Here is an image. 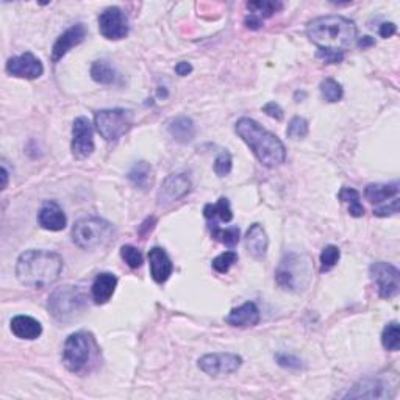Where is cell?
Here are the masks:
<instances>
[{
	"label": "cell",
	"mask_w": 400,
	"mask_h": 400,
	"mask_svg": "<svg viewBox=\"0 0 400 400\" xmlns=\"http://www.w3.org/2000/svg\"><path fill=\"white\" fill-rule=\"evenodd\" d=\"M63 263V258L55 252L36 249L25 251L20 253L16 261V277L25 286H51L60 279Z\"/></svg>",
	"instance_id": "cell-1"
},
{
	"label": "cell",
	"mask_w": 400,
	"mask_h": 400,
	"mask_svg": "<svg viewBox=\"0 0 400 400\" xmlns=\"http://www.w3.org/2000/svg\"><path fill=\"white\" fill-rule=\"evenodd\" d=\"M238 136L251 147L257 160L266 168H277L286 160L284 142L251 117H241L234 126Z\"/></svg>",
	"instance_id": "cell-2"
},
{
	"label": "cell",
	"mask_w": 400,
	"mask_h": 400,
	"mask_svg": "<svg viewBox=\"0 0 400 400\" xmlns=\"http://www.w3.org/2000/svg\"><path fill=\"white\" fill-rule=\"evenodd\" d=\"M307 36L324 51L346 52L356 39V25L344 16L330 15L309 20Z\"/></svg>",
	"instance_id": "cell-3"
},
{
	"label": "cell",
	"mask_w": 400,
	"mask_h": 400,
	"mask_svg": "<svg viewBox=\"0 0 400 400\" xmlns=\"http://www.w3.org/2000/svg\"><path fill=\"white\" fill-rule=\"evenodd\" d=\"M313 280V261L305 253L289 252L275 269V281L289 293H303Z\"/></svg>",
	"instance_id": "cell-4"
},
{
	"label": "cell",
	"mask_w": 400,
	"mask_h": 400,
	"mask_svg": "<svg viewBox=\"0 0 400 400\" xmlns=\"http://www.w3.org/2000/svg\"><path fill=\"white\" fill-rule=\"evenodd\" d=\"M114 229L102 218H84L72 227L74 244L84 251H94L109 243Z\"/></svg>",
	"instance_id": "cell-5"
},
{
	"label": "cell",
	"mask_w": 400,
	"mask_h": 400,
	"mask_svg": "<svg viewBox=\"0 0 400 400\" xmlns=\"http://www.w3.org/2000/svg\"><path fill=\"white\" fill-rule=\"evenodd\" d=\"M51 314L58 322H69L86 308V299L77 286H61L55 289L47 303Z\"/></svg>",
	"instance_id": "cell-6"
},
{
	"label": "cell",
	"mask_w": 400,
	"mask_h": 400,
	"mask_svg": "<svg viewBox=\"0 0 400 400\" xmlns=\"http://www.w3.org/2000/svg\"><path fill=\"white\" fill-rule=\"evenodd\" d=\"M94 124L99 135L105 141H117L133 126V112L124 108L100 109L94 116Z\"/></svg>",
	"instance_id": "cell-7"
},
{
	"label": "cell",
	"mask_w": 400,
	"mask_h": 400,
	"mask_svg": "<svg viewBox=\"0 0 400 400\" xmlns=\"http://www.w3.org/2000/svg\"><path fill=\"white\" fill-rule=\"evenodd\" d=\"M91 358V338L85 332H77L67 336L63 349V364L67 371L81 372Z\"/></svg>",
	"instance_id": "cell-8"
},
{
	"label": "cell",
	"mask_w": 400,
	"mask_h": 400,
	"mask_svg": "<svg viewBox=\"0 0 400 400\" xmlns=\"http://www.w3.org/2000/svg\"><path fill=\"white\" fill-rule=\"evenodd\" d=\"M369 275L382 299L397 298L400 293V272L394 265L377 261L369 267Z\"/></svg>",
	"instance_id": "cell-9"
},
{
	"label": "cell",
	"mask_w": 400,
	"mask_h": 400,
	"mask_svg": "<svg viewBox=\"0 0 400 400\" xmlns=\"http://www.w3.org/2000/svg\"><path fill=\"white\" fill-rule=\"evenodd\" d=\"M99 30L109 41L124 39L128 34V19L119 6H108L99 16Z\"/></svg>",
	"instance_id": "cell-10"
},
{
	"label": "cell",
	"mask_w": 400,
	"mask_h": 400,
	"mask_svg": "<svg viewBox=\"0 0 400 400\" xmlns=\"http://www.w3.org/2000/svg\"><path fill=\"white\" fill-rule=\"evenodd\" d=\"M72 155L77 160H85L94 152V133L93 126L88 117L80 116L72 124Z\"/></svg>",
	"instance_id": "cell-11"
},
{
	"label": "cell",
	"mask_w": 400,
	"mask_h": 400,
	"mask_svg": "<svg viewBox=\"0 0 400 400\" xmlns=\"http://www.w3.org/2000/svg\"><path fill=\"white\" fill-rule=\"evenodd\" d=\"M241 364H243V358L234 354H208L204 355L199 360V369L205 372L206 375L218 377V375H229L236 372Z\"/></svg>",
	"instance_id": "cell-12"
},
{
	"label": "cell",
	"mask_w": 400,
	"mask_h": 400,
	"mask_svg": "<svg viewBox=\"0 0 400 400\" xmlns=\"http://www.w3.org/2000/svg\"><path fill=\"white\" fill-rule=\"evenodd\" d=\"M5 71L13 77L34 80L39 79L44 74V66L38 57H34L32 52H25L18 57H13L6 63Z\"/></svg>",
	"instance_id": "cell-13"
},
{
	"label": "cell",
	"mask_w": 400,
	"mask_h": 400,
	"mask_svg": "<svg viewBox=\"0 0 400 400\" xmlns=\"http://www.w3.org/2000/svg\"><path fill=\"white\" fill-rule=\"evenodd\" d=\"M191 191V180L185 174H171L161 183V188L158 191V205L166 206L183 199Z\"/></svg>",
	"instance_id": "cell-14"
},
{
	"label": "cell",
	"mask_w": 400,
	"mask_h": 400,
	"mask_svg": "<svg viewBox=\"0 0 400 400\" xmlns=\"http://www.w3.org/2000/svg\"><path fill=\"white\" fill-rule=\"evenodd\" d=\"M392 394L389 392V383L378 377H368L358 382L354 388L349 389L346 399H388Z\"/></svg>",
	"instance_id": "cell-15"
},
{
	"label": "cell",
	"mask_w": 400,
	"mask_h": 400,
	"mask_svg": "<svg viewBox=\"0 0 400 400\" xmlns=\"http://www.w3.org/2000/svg\"><path fill=\"white\" fill-rule=\"evenodd\" d=\"M86 27L84 24H75L71 29H67L61 36L55 41V44L52 47V61L53 63H58V61L65 57V55L72 49V47H77L81 44L86 38Z\"/></svg>",
	"instance_id": "cell-16"
},
{
	"label": "cell",
	"mask_w": 400,
	"mask_h": 400,
	"mask_svg": "<svg viewBox=\"0 0 400 400\" xmlns=\"http://www.w3.org/2000/svg\"><path fill=\"white\" fill-rule=\"evenodd\" d=\"M38 224L49 232H61L66 229L67 219L63 208L57 202L47 200L38 213Z\"/></svg>",
	"instance_id": "cell-17"
},
{
	"label": "cell",
	"mask_w": 400,
	"mask_h": 400,
	"mask_svg": "<svg viewBox=\"0 0 400 400\" xmlns=\"http://www.w3.org/2000/svg\"><path fill=\"white\" fill-rule=\"evenodd\" d=\"M149 265L152 279L160 285L168 281L172 271H174V265H172L169 255L161 247H154L149 251Z\"/></svg>",
	"instance_id": "cell-18"
},
{
	"label": "cell",
	"mask_w": 400,
	"mask_h": 400,
	"mask_svg": "<svg viewBox=\"0 0 400 400\" xmlns=\"http://www.w3.org/2000/svg\"><path fill=\"white\" fill-rule=\"evenodd\" d=\"M225 321L233 327H239V328L253 327L260 322V309L253 302H246L244 305L233 308L229 316L225 317Z\"/></svg>",
	"instance_id": "cell-19"
},
{
	"label": "cell",
	"mask_w": 400,
	"mask_h": 400,
	"mask_svg": "<svg viewBox=\"0 0 400 400\" xmlns=\"http://www.w3.org/2000/svg\"><path fill=\"white\" fill-rule=\"evenodd\" d=\"M246 249L249 252L253 258H265L269 246V238L266 234V230L263 229L261 224H252L249 227V230L246 233L244 238Z\"/></svg>",
	"instance_id": "cell-20"
},
{
	"label": "cell",
	"mask_w": 400,
	"mask_h": 400,
	"mask_svg": "<svg viewBox=\"0 0 400 400\" xmlns=\"http://www.w3.org/2000/svg\"><path fill=\"white\" fill-rule=\"evenodd\" d=\"M117 286V277L112 272H102L94 279L91 295L95 305H103L113 298Z\"/></svg>",
	"instance_id": "cell-21"
},
{
	"label": "cell",
	"mask_w": 400,
	"mask_h": 400,
	"mask_svg": "<svg viewBox=\"0 0 400 400\" xmlns=\"http://www.w3.org/2000/svg\"><path fill=\"white\" fill-rule=\"evenodd\" d=\"M11 332L13 335L18 336L19 340L33 341L43 333V326H41V322L34 319V317L20 314L11 319Z\"/></svg>",
	"instance_id": "cell-22"
},
{
	"label": "cell",
	"mask_w": 400,
	"mask_h": 400,
	"mask_svg": "<svg viewBox=\"0 0 400 400\" xmlns=\"http://www.w3.org/2000/svg\"><path fill=\"white\" fill-rule=\"evenodd\" d=\"M399 183H371L364 189V197H366L371 204L383 205L385 202L399 197Z\"/></svg>",
	"instance_id": "cell-23"
},
{
	"label": "cell",
	"mask_w": 400,
	"mask_h": 400,
	"mask_svg": "<svg viewBox=\"0 0 400 400\" xmlns=\"http://www.w3.org/2000/svg\"><path fill=\"white\" fill-rule=\"evenodd\" d=\"M168 132L177 142L188 144L196 136L194 121L188 116H178L168 124Z\"/></svg>",
	"instance_id": "cell-24"
},
{
	"label": "cell",
	"mask_w": 400,
	"mask_h": 400,
	"mask_svg": "<svg viewBox=\"0 0 400 400\" xmlns=\"http://www.w3.org/2000/svg\"><path fill=\"white\" fill-rule=\"evenodd\" d=\"M127 177L135 188L147 191L152 185V166L147 161H138L128 171Z\"/></svg>",
	"instance_id": "cell-25"
},
{
	"label": "cell",
	"mask_w": 400,
	"mask_h": 400,
	"mask_svg": "<svg viewBox=\"0 0 400 400\" xmlns=\"http://www.w3.org/2000/svg\"><path fill=\"white\" fill-rule=\"evenodd\" d=\"M208 229L213 239H216L220 244H225L227 247H230V249H233V247L239 243L241 232L239 227L236 225L229 227V229H220L216 220H208Z\"/></svg>",
	"instance_id": "cell-26"
},
{
	"label": "cell",
	"mask_w": 400,
	"mask_h": 400,
	"mask_svg": "<svg viewBox=\"0 0 400 400\" xmlns=\"http://www.w3.org/2000/svg\"><path fill=\"white\" fill-rule=\"evenodd\" d=\"M284 2H274V0H257V2L247 4V10L251 13L249 15L255 16L263 22L265 19L272 18L275 13L284 10Z\"/></svg>",
	"instance_id": "cell-27"
},
{
	"label": "cell",
	"mask_w": 400,
	"mask_h": 400,
	"mask_svg": "<svg viewBox=\"0 0 400 400\" xmlns=\"http://www.w3.org/2000/svg\"><path fill=\"white\" fill-rule=\"evenodd\" d=\"M204 216L206 220L220 219L222 222H230V220L233 219V213L230 208L229 199L220 197L215 205L206 204L205 208H204Z\"/></svg>",
	"instance_id": "cell-28"
},
{
	"label": "cell",
	"mask_w": 400,
	"mask_h": 400,
	"mask_svg": "<svg viewBox=\"0 0 400 400\" xmlns=\"http://www.w3.org/2000/svg\"><path fill=\"white\" fill-rule=\"evenodd\" d=\"M91 79L99 85H114L117 81V72L107 61H94L91 66Z\"/></svg>",
	"instance_id": "cell-29"
},
{
	"label": "cell",
	"mask_w": 400,
	"mask_h": 400,
	"mask_svg": "<svg viewBox=\"0 0 400 400\" xmlns=\"http://www.w3.org/2000/svg\"><path fill=\"white\" fill-rule=\"evenodd\" d=\"M338 199H340L342 204H346L349 206V215L350 216H354V218L364 216V206L361 204L360 192H358L356 189L344 186V188H341L340 194H338Z\"/></svg>",
	"instance_id": "cell-30"
},
{
	"label": "cell",
	"mask_w": 400,
	"mask_h": 400,
	"mask_svg": "<svg viewBox=\"0 0 400 400\" xmlns=\"http://www.w3.org/2000/svg\"><path fill=\"white\" fill-rule=\"evenodd\" d=\"M382 344L388 352H397L400 347V327L397 321L389 322L383 328L382 333Z\"/></svg>",
	"instance_id": "cell-31"
},
{
	"label": "cell",
	"mask_w": 400,
	"mask_h": 400,
	"mask_svg": "<svg viewBox=\"0 0 400 400\" xmlns=\"http://www.w3.org/2000/svg\"><path fill=\"white\" fill-rule=\"evenodd\" d=\"M321 94H322V98L326 99V102L335 103L342 99L344 91H342V86L338 84L336 80L326 79L321 84Z\"/></svg>",
	"instance_id": "cell-32"
},
{
	"label": "cell",
	"mask_w": 400,
	"mask_h": 400,
	"mask_svg": "<svg viewBox=\"0 0 400 400\" xmlns=\"http://www.w3.org/2000/svg\"><path fill=\"white\" fill-rule=\"evenodd\" d=\"M308 128H309L308 121L305 117L295 116L288 124L286 135L288 138H291V140H302V138H305L308 135Z\"/></svg>",
	"instance_id": "cell-33"
},
{
	"label": "cell",
	"mask_w": 400,
	"mask_h": 400,
	"mask_svg": "<svg viewBox=\"0 0 400 400\" xmlns=\"http://www.w3.org/2000/svg\"><path fill=\"white\" fill-rule=\"evenodd\" d=\"M341 252L336 246H327L324 247V251L321 253V272H328L338 265L340 261Z\"/></svg>",
	"instance_id": "cell-34"
},
{
	"label": "cell",
	"mask_w": 400,
	"mask_h": 400,
	"mask_svg": "<svg viewBox=\"0 0 400 400\" xmlns=\"http://www.w3.org/2000/svg\"><path fill=\"white\" fill-rule=\"evenodd\" d=\"M238 261V253L233 252V251H227L224 253L218 255V257L213 260V269H215L216 272L219 274H227L230 271V267L236 263Z\"/></svg>",
	"instance_id": "cell-35"
},
{
	"label": "cell",
	"mask_w": 400,
	"mask_h": 400,
	"mask_svg": "<svg viewBox=\"0 0 400 400\" xmlns=\"http://www.w3.org/2000/svg\"><path fill=\"white\" fill-rule=\"evenodd\" d=\"M121 257L128 265V267L138 269L142 266V253L133 246H122L121 247Z\"/></svg>",
	"instance_id": "cell-36"
},
{
	"label": "cell",
	"mask_w": 400,
	"mask_h": 400,
	"mask_svg": "<svg viewBox=\"0 0 400 400\" xmlns=\"http://www.w3.org/2000/svg\"><path fill=\"white\" fill-rule=\"evenodd\" d=\"M233 168V160H232V155L230 152L222 150L220 154L218 155L216 161H215V172L218 177H227L232 172Z\"/></svg>",
	"instance_id": "cell-37"
},
{
	"label": "cell",
	"mask_w": 400,
	"mask_h": 400,
	"mask_svg": "<svg viewBox=\"0 0 400 400\" xmlns=\"http://www.w3.org/2000/svg\"><path fill=\"white\" fill-rule=\"evenodd\" d=\"M275 360L280 364L281 368L286 369H302V360H299L298 356H294L291 354H285V352H279L275 355Z\"/></svg>",
	"instance_id": "cell-38"
},
{
	"label": "cell",
	"mask_w": 400,
	"mask_h": 400,
	"mask_svg": "<svg viewBox=\"0 0 400 400\" xmlns=\"http://www.w3.org/2000/svg\"><path fill=\"white\" fill-rule=\"evenodd\" d=\"M399 213V197L389 200V204H383L380 206H377L374 210V215L378 218H388L392 215H397Z\"/></svg>",
	"instance_id": "cell-39"
},
{
	"label": "cell",
	"mask_w": 400,
	"mask_h": 400,
	"mask_svg": "<svg viewBox=\"0 0 400 400\" xmlns=\"http://www.w3.org/2000/svg\"><path fill=\"white\" fill-rule=\"evenodd\" d=\"M317 57L322 58L327 65H335V63H341V61L344 60V53L342 52H335V51L319 49L317 51Z\"/></svg>",
	"instance_id": "cell-40"
},
{
	"label": "cell",
	"mask_w": 400,
	"mask_h": 400,
	"mask_svg": "<svg viewBox=\"0 0 400 400\" xmlns=\"http://www.w3.org/2000/svg\"><path fill=\"white\" fill-rule=\"evenodd\" d=\"M263 112L269 116V117H272V119L275 121H281L284 119V109H281V107L279 105V103H275V102H267L266 105L263 107Z\"/></svg>",
	"instance_id": "cell-41"
},
{
	"label": "cell",
	"mask_w": 400,
	"mask_h": 400,
	"mask_svg": "<svg viewBox=\"0 0 400 400\" xmlns=\"http://www.w3.org/2000/svg\"><path fill=\"white\" fill-rule=\"evenodd\" d=\"M396 32H397V27L392 22H385L380 25V29H378V33H380L382 38H391L392 34H396Z\"/></svg>",
	"instance_id": "cell-42"
},
{
	"label": "cell",
	"mask_w": 400,
	"mask_h": 400,
	"mask_svg": "<svg viewBox=\"0 0 400 400\" xmlns=\"http://www.w3.org/2000/svg\"><path fill=\"white\" fill-rule=\"evenodd\" d=\"M155 222H156L155 218H147V219L144 220V222L140 225V229H138V233H140L141 236H146V234H147L152 229H154Z\"/></svg>",
	"instance_id": "cell-43"
},
{
	"label": "cell",
	"mask_w": 400,
	"mask_h": 400,
	"mask_svg": "<svg viewBox=\"0 0 400 400\" xmlns=\"http://www.w3.org/2000/svg\"><path fill=\"white\" fill-rule=\"evenodd\" d=\"M175 72L177 75H180V77H185V75L192 72V66L191 63H188V61H180V63L175 66Z\"/></svg>",
	"instance_id": "cell-44"
},
{
	"label": "cell",
	"mask_w": 400,
	"mask_h": 400,
	"mask_svg": "<svg viewBox=\"0 0 400 400\" xmlns=\"http://www.w3.org/2000/svg\"><path fill=\"white\" fill-rule=\"evenodd\" d=\"M358 46H360L361 49H368V47L375 46V39L371 36H363L360 41H358Z\"/></svg>",
	"instance_id": "cell-45"
},
{
	"label": "cell",
	"mask_w": 400,
	"mask_h": 400,
	"mask_svg": "<svg viewBox=\"0 0 400 400\" xmlns=\"http://www.w3.org/2000/svg\"><path fill=\"white\" fill-rule=\"evenodd\" d=\"M2 178H4V183H2V189L6 188V185H8V171H6L5 164H2Z\"/></svg>",
	"instance_id": "cell-46"
}]
</instances>
